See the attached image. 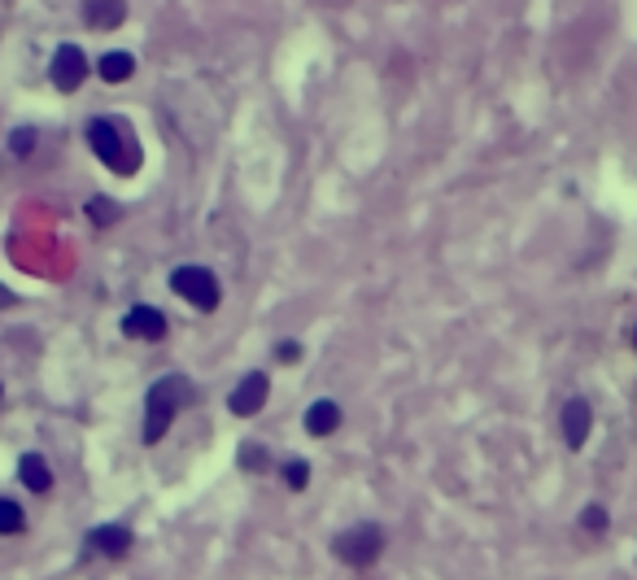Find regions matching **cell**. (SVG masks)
<instances>
[{"label":"cell","instance_id":"6da1fadb","mask_svg":"<svg viewBox=\"0 0 637 580\" xmlns=\"http://www.w3.org/2000/svg\"><path fill=\"white\" fill-rule=\"evenodd\" d=\"M188 402H197V389H192L188 376H162L153 384L149 397H144V445H158Z\"/></svg>","mask_w":637,"mask_h":580},{"label":"cell","instance_id":"7a4b0ae2","mask_svg":"<svg viewBox=\"0 0 637 580\" xmlns=\"http://www.w3.org/2000/svg\"><path fill=\"white\" fill-rule=\"evenodd\" d=\"M83 136H88L92 153L101 157V162L110 166L114 175H136V171H140L144 153H140L136 136H131L123 123H114V118H92V123L83 127Z\"/></svg>","mask_w":637,"mask_h":580},{"label":"cell","instance_id":"3957f363","mask_svg":"<svg viewBox=\"0 0 637 580\" xmlns=\"http://www.w3.org/2000/svg\"><path fill=\"white\" fill-rule=\"evenodd\" d=\"M332 554L341 559L345 567H371L384 554V528L380 524H354V528H345V533H336L332 541Z\"/></svg>","mask_w":637,"mask_h":580},{"label":"cell","instance_id":"277c9868","mask_svg":"<svg viewBox=\"0 0 637 580\" xmlns=\"http://www.w3.org/2000/svg\"><path fill=\"white\" fill-rule=\"evenodd\" d=\"M171 288L188 301V306H197V310H206V314L219 310V301H223L219 275H214L210 267H197V262H188V267H175V271H171Z\"/></svg>","mask_w":637,"mask_h":580},{"label":"cell","instance_id":"5b68a950","mask_svg":"<svg viewBox=\"0 0 637 580\" xmlns=\"http://www.w3.org/2000/svg\"><path fill=\"white\" fill-rule=\"evenodd\" d=\"M48 79H53L57 92H79L83 79H88V57H83L79 44H62L48 62Z\"/></svg>","mask_w":637,"mask_h":580},{"label":"cell","instance_id":"8992f818","mask_svg":"<svg viewBox=\"0 0 637 580\" xmlns=\"http://www.w3.org/2000/svg\"><path fill=\"white\" fill-rule=\"evenodd\" d=\"M267 393H271L267 371H249V376L232 389V397H227V410H232L236 419H254L258 410L267 406Z\"/></svg>","mask_w":637,"mask_h":580},{"label":"cell","instance_id":"52a82bcc","mask_svg":"<svg viewBox=\"0 0 637 580\" xmlns=\"http://www.w3.org/2000/svg\"><path fill=\"white\" fill-rule=\"evenodd\" d=\"M123 332L136 336V341H166L171 332V319L158 310V306H131L123 314Z\"/></svg>","mask_w":637,"mask_h":580},{"label":"cell","instance_id":"ba28073f","mask_svg":"<svg viewBox=\"0 0 637 580\" xmlns=\"http://www.w3.org/2000/svg\"><path fill=\"white\" fill-rule=\"evenodd\" d=\"M563 445L568 450H581L585 441H590V428H594V410H590V402L585 397H568L563 402Z\"/></svg>","mask_w":637,"mask_h":580},{"label":"cell","instance_id":"9c48e42d","mask_svg":"<svg viewBox=\"0 0 637 580\" xmlns=\"http://www.w3.org/2000/svg\"><path fill=\"white\" fill-rule=\"evenodd\" d=\"M83 22L92 31H114L127 22V0H83Z\"/></svg>","mask_w":637,"mask_h":580},{"label":"cell","instance_id":"30bf717a","mask_svg":"<svg viewBox=\"0 0 637 580\" xmlns=\"http://www.w3.org/2000/svg\"><path fill=\"white\" fill-rule=\"evenodd\" d=\"M131 528L123 524H96L92 533H88V546L92 550H101V554H110V559H123V554H131Z\"/></svg>","mask_w":637,"mask_h":580},{"label":"cell","instance_id":"8fae6325","mask_svg":"<svg viewBox=\"0 0 637 580\" xmlns=\"http://www.w3.org/2000/svg\"><path fill=\"white\" fill-rule=\"evenodd\" d=\"M336 428H341V406H336L332 397L310 402V410H306V432H310V437H332Z\"/></svg>","mask_w":637,"mask_h":580},{"label":"cell","instance_id":"7c38bea8","mask_svg":"<svg viewBox=\"0 0 637 580\" xmlns=\"http://www.w3.org/2000/svg\"><path fill=\"white\" fill-rule=\"evenodd\" d=\"M18 480L31 493H48V489H53V467H48L44 454H22L18 458Z\"/></svg>","mask_w":637,"mask_h":580},{"label":"cell","instance_id":"4fadbf2b","mask_svg":"<svg viewBox=\"0 0 637 580\" xmlns=\"http://www.w3.org/2000/svg\"><path fill=\"white\" fill-rule=\"evenodd\" d=\"M96 75H101L105 83H127L131 75H136V57L123 53V48H114V53H105L101 62H96Z\"/></svg>","mask_w":637,"mask_h":580},{"label":"cell","instance_id":"5bb4252c","mask_svg":"<svg viewBox=\"0 0 637 580\" xmlns=\"http://www.w3.org/2000/svg\"><path fill=\"white\" fill-rule=\"evenodd\" d=\"M83 214H88V219H92L96 227H110V223L123 219V205L110 201V197H92L88 205H83Z\"/></svg>","mask_w":637,"mask_h":580},{"label":"cell","instance_id":"9a60e30c","mask_svg":"<svg viewBox=\"0 0 637 580\" xmlns=\"http://www.w3.org/2000/svg\"><path fill=\"white\" fill-rule=\"evenodd\" d=\"M27 528V511L14 498H0V537H14Z\"/></svg>","mask_w":637,"mask_h":580},{"label":"cell","instance_id":"2e32d148","mask_svg":"<svg viewBox=\"0 0 637 580\" xmlns=\"http://www.w3.org/2000/svg\"><path fill=\"white\" fill-rule=\"evenodd\" d=\"M284 485L293 493H302L310 485V463H306V458H288V463H284Z\"/></svg>","mask_w":637,"mask_h":580},{"label":"cell","instance_id":"e0dca14e","mask_svg":"<svg viewBox=\"0 0 637 580\" xmlns=\"http://www.w3.org/2000/svg\"><path fill=\"white\" fill-rule=\"evenodd\" d=\"M607 524H611V515H607V506L603 502H590V506H585V511H581V528H585V533H607Z\"/></svg>","mask_w":637,"mask_h":580},{"label":"cell","instance_id":"ac0fdd59","mask_svg":"<svg viewBox=\"0 0 637 580\" xmlns=\"http://www.w3.org/2000/svg\"><path fill=\"white\" fill-rule=\"evenodd\" d=\"M9 153L31 157L35 153V127H14V131H9Z\"/></svg>","mask_w":637,"mask_h":580},{"label":"cell","instance_id":"d6986e66","mask_svg":"<svg viewBox=\"0 0 637 580\" xmlns=\"http://www.w3.org/2000/svg\"><path fill=\"white\" fill-rule=\"evenodd\" d=\"M240 467H245V471H267V463H271V458H267V450H262V445H254V441H249V445H240Z\"/></svg>","mask_w":637,"mask_h":580},{"label":"cell","instance_id":"ffe728a7","mask_svg":"<svg viewBox=\"0 0 637 580\" xmlns=\"http://www.w3.org/2000/svg\"><path fill=\"white\" fill-rule=\"evenodd\" d=\"M275 358H280V362H297V358H302V345H297V341H280V345H275Z\"/></svg>","mask_w":637,"mask_h":580},{"label":"cell","instance_id":"44dd1931","mask_svg":"<svg viewBox=\"0 0 637 580\" xmlns=\"http://www.w3.org/2000/svg\"><path fill=\"white\" fill-rule=\"evenodd\" d=\"M14 301H18L14 293H5V288H0V306H14Z\"/></svg>","mask_w":637,"mask_h":580},{"label":"cell","instance_id":"7402d4cb","mask_svg":"<svg viewBox=\"0 0 637 580\" xmlns=\"http://www.w3.org/2000/svg\"><path fill=\"white\" fill-rule=\"evenodd\" d=\"M633 349H637V332H633Z\"/></svg>","mask_w":637,"mask_h":580}]
</instances>
